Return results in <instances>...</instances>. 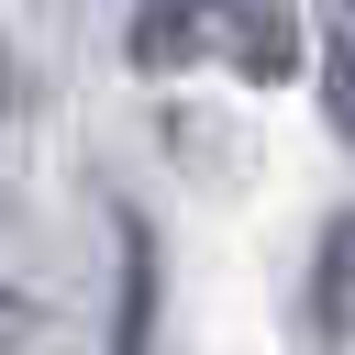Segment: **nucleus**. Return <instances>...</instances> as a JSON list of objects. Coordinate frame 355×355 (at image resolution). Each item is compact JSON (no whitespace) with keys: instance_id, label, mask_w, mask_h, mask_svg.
Masks as SVG:
<instances>
[{"instance_id":"f257e3e1","label":"nucleus","mask_w":355,"mask_h":355,"mask_svg":"<svg viewBox=\"0 0 355 355\" xmlns=\"http://www.w3.org/2000/svg\"><path fill=\"white\" fill-rule=\"evenodd\" d=\"M122 55H133V78H178L200 55H222L244 78H288L300 67V22H288V0H133Z\"/></svg>"},{"instance_id":"f03ea898","label":"nucleus","mask_w":355,"mask_h":355,"mask_svg":"<svg viewBox=\"0 0 355 355\" xmlns=\"http://www.w3.org/2000/svg\"><path fill=\"white\" fill-rule=\"evenodd\" d=\"M111 255H122V277H111V355H144L155 344V288H166L155 222L144 211H111Z\"/></svg>"},{"instance_id":"7ed1b4c3","label":"nucleus","mask_w":355,"mask_h":355,"mask_svg":"<svg viewBox=\"0 0 355 355\" xmlns=\"http://www.w3.org/2000/svg\"><path fill=\"white\" fill-rule=\"evenodd\" d=\"M311 89L333 144H355V0H311Z\"/></svg>"},{"instance_id":"20e7f679","label":"nucleus","mask_w":355,"mask_h":355,"mask_svg":"<svg viewBox=\"0 0 355 355\" xmlns=\"http://www.w3.org/2000/svg\"><path fill=\"white\" fill-rule=\"evenodd\" d=\"M311 333H322V344L355 333V211L322 222V255H311Z\"/></svg>"},{"instance_id":"39448f33","label":"nucleus","mask_w":355,"mask_h":355,"mask_svg":"<svg viewBox=\"0 0 355 355\" xmlns=\"http://www.w3.org/2000/svg\"><path fill=\"white\" fill-rule=\"evenodd\" d=\"M11 111H22V55L0 44V122H11Z\"/></svg>"},{"instance_id":"423d86ee","label":"nucleus","mask_w":355,"mask_h":355,"mask_svg":"<svg viewBox=\"0 0 355 355\" xmlns=\"http://www.w3.org/2000/svg\"><path fill=\"white\" fill-rule=\"evenodd\" d=\"M0 333H11V288H0Z\"/></svg>"}]
</instances>
